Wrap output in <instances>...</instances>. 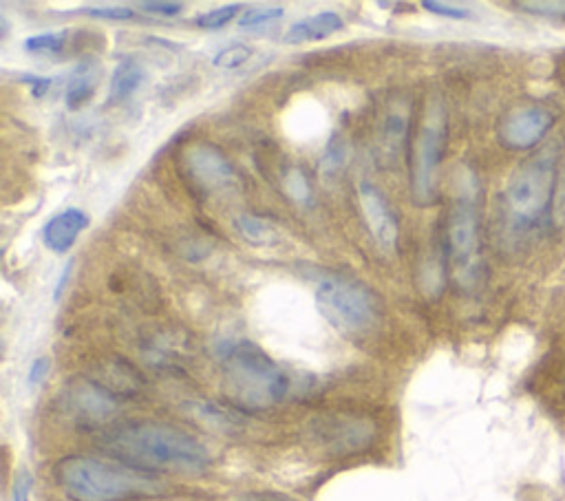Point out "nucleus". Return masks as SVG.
<instances>
[{
	"instance_id": "nucleus-1",
	"label": "nucleus",
	"mask_w": 565,
	"mask_h": 501,
	"mask_svg": "<svg viewBox=\"0 0 565 501\" xmlns=\"http://www.w3.org/2000/svg\"><path fill=\"white\" fill-rule=\"evenodd\" d=\"M95 446L109 460L146 473H206L212 457L206 444L177 424L162 420H124L106 426Z\"/></svg>"
},
{
	"instance_id": "nucleus-2",
	"label": "nucleus",
	"mask_w": 565,
	"mask_h": 501,
	"mask_svg": "<svg viewBox=\"0 0 565 501\" xmlns=\"http://www.w3.org/2000/svg\"><path fill=\"white\" fill-rule=\"evenodd\" d=\"M53 479L69 501H144L166 497L173 488L155 473L93 455L62 457Z\"/></svg>"
},
{
	"instance_id": "nucleus-3",
	"label": "nucleus",
	"mask_w": 565,
	"mask_h": 501,
	"mask_svg": "<svg viewBox=\"0 0 565 501\" xmlns=\"http://www.w3.org/2000/svg\"><path fill=\"white\" fill-rule=\"evenodd\" d=\"M223 389L239 411H270L292 393V376L248 338L226 340L217 347Z\"/></svg>"
},
{
	"instance_id": "nucleus-4",
	"label": "nucleus",
	"mask_w": 565,
	"mask_h": 501,
	"mask_svg": "<svg viewBox=\"0 0 565 501\" xmlns=\"http://www.w3.org/2000/svg\"><path fill=\"white\" fill-rule=\"evenodd\" d=\"M479 184L471 168H457L453 204L444 230L446 263L462 287H473L482 274V243H479Z\"/></svg>"
},
{
	"instance_id": "nucleus-5",
	"label": "nucleus",
	"mask_w": 565,
	"mask_h": 501,
	"mask_svg": "<svg viewBox=\"0 0 565 501\" xmlns=\"http://www.w3.org/2000/svg\"><path fill=\"white\" fill-rule=\"evenodd\" d=\"M314 298L325 321L347 336H365L382 318L378 294L356 276L343 272L316 274Z\"/></svg>"
},
{
	"instance_id": "nucleus-6",
	"label": "nucleus",
	"mask_w": 565,
	"mask_h": 501,
	"mask_svg": "<svg viewBox=\"0 0 565 501\" xmlns=\"http://www.w3.org/2000/svg\"><path fill=\"white\" fill-rule=\"evenodd\" d=\"M446 140H449V115L440 95L426 102L422 113V122L418 126V135L411 144V197L413 204L420 208L435 206L440 199V166L446 151Z\"/></svg>"
},
{
	"instance_id": "nucleus-7",
	"label": "nucleus",
	"mask_w": 565,
	"mask_h": 501,
	"mask_svg": "<svg viewBox=\"0 0 565 501\" xmlns=\"http://www.w3.org/2000/svg\"><path fill=\"white\" fill-rule=\"evenodd\" d=\"M557 162V148L548 146L515 170L506 188V208L517 223H535L548 212L557 184Z\"/></svg>"
},
{
	"instance_id": "nucleus-8",
	"label": "nucleus",
	"mask_w": 565,
	"mask_h": 501,
	"mask_svg": "<svg viewBox=\"0 0 565 501\" xmlns=\"http://www.w3.org/2000/svg\"><path fill=\"white\" fill-rule=\"evenodd\" d=\"M318 449L329 457H354L373 449L380 437L378 422L367 413L332 411L316 415L309 424Z\"/></svg>"
},
{
	"instance_id": "nucleus-9",
	"label": "nucleus",
	"mask_w": 565,
	"mask_h": 501,
	"mask_svg": "<svg viewBox=\"0 0 565 501\" xmlns=\"http://www.w3.org/2000/svg\"><path fill=\"white\" fill-rule=\"evenodd\" d=\"M58 407L78 429L104 431L120 413L122 400L87 376L67 382L65 389L60 391Z\"/></svg>"
},
{
	"instance_id": "nucleus-10",
	"label": "nucleus",
	"mask_w": 565,
	"mask_h": 501,
	"mask_svg": "<svg viewBox=\"0 0 565 501\" xmlns=\"http://www.w3.org/2000/svg\"><path fill=\"white\" fill-rule=\"evenodd\" d=\"M181 173L201 195L230 193L239 186V173L228 155L210 142H195L181 151Z\"/></svg>"
},
{
	"instance_id": "nucleus-11",
	"label": "nucleus",
	"mask_w": 565,
	"mask_h": 501,
	"mask_svg": "<svg viewBox=\"0 0 565 501\" xmlns=\"http://www.w3.org/2000/svg\"><path fill=\"white\" fill-rule=\"evenodd\" d=\"M554 113L546 106L528 104L517 106L504 115L497 126V140L508 151H528L537 146L554 126Z\"/></svg>"
},
{
	"instance_id": "nucleus-12",
	"label": "nucleus",
	"mask_w": 565,
	"mask_h": 501,
	"mask_svg": "<svg viewBox=\"0 0 565 501\" xmlns=\"http://www.w3.org/2000/svg\"><path fill=\"white\" fill-rule=\"evenodd\" d=\"M358 204L371 237L385 252H396L400 243V219L387 195L371 181H360Z\"/></svg>"
},
{
	"instance_id": "nucleus-13",
	"label": "nucleus",
	"mask_w": 565,
	"mask_h": 501,
	"mask_svg": "<svg viewBox=\"0 0 565 501\" xmlns=\"http://www.w3.org/2000/svg\"><path fill=\"white\" fill-rule=\"evenodd\" d=\"M89 378H93L104 389H109L113 396L120 398L122 402L142 396L146 387L142 371L124 358H106L93 369V376Z\"/></svg>"
},
{
	"instance_id": "nucleus-14",
	"label": "nucleus",
	"mask_w": 565,
	"mask_h": 501,
	"mask_svg": "<svg viewBox=\"0 0 565 501\" xmlns=\"http://www.w3.org/2000/svg\"><path fill=\"white\" fill-rule=\"evenodd\" d=\"M409 129H411V109L409 104L400 100H393L385 113V120L380 126V157L385 159L389 166L398 164L404 155V148L409 142Z\"/></svg>"
},
{
	"instance_id": "nucleus-15",
	"label": "nucleus",
	"mask_w": 565,
	"mask_h": 501,
	"mask_svg": "<svg viewBox=\"0 0 565 501\" xmlns=\"http://www.w3.org/2000/svg\"><path fill=\"white\" fill-rule=\"evenodd\" d=\"M89 223L91 219L87 212L80 208H67L47 221L45 230H42V241L51 252L65 254L76 245L80 234L89 228Z\"/></svg>"
},
{
	"instance_id": "nucleus-16",
	"label": "nucleus",
	"mask_w": 565,
	"mask_h": 501,
	"mask_svg": "<svg viewBox=\"0 0 565 501\" xmlns=\"http://www.w3.org/2000/svg\"><path fill=\"white\" fill-rule=\"evenodd\" d=\"M340 29H345V20L336 12H321L316 16H309L305 20H298L290 29L285 31L283 42L285 45H301V42H318L329 36L338 34Z\"/></svg>"
},
{
	"instance_id": "nucleus-17",
	"label": "nucleus",
	"mask_w": 565,
	"mask_h": 501,
	"mask_svg": "<svg viewBox=\"0 0 565 501\" xmlns=\"http://www.w3.org/2000/svg\"><path fill=\"white\" fill-rule=\"evenodd\" d=\"M98 80H100V69L95 62H84V65L73 69L67 87V109L80 111L82 106L93 98L95 89H98Z\"/></svg>"
},
{
	"instance_id": "nucleus-18",
	"label": "nucleus",
	"mask_w": 565,
	"mask_h": 501,
	"mask_svg": "<svg viewBox=\"0 0 565 501\" xmlns=\"http://www.w3.org/2000/svg\"><path fill=\"white\" fill-rule=\"evenodd\" d=\"M142 80H144V69L140 62L133 58L122 60L111 76V84H109L111 104H122L133 98L135 91L142 87Z\"/></svg>"
},
{
	"instance_id": "nucleus-19",
	"label": "nucleus",
	"mask_w": 565,
	"mask_h": 501,
	"mask_svg": "<svg viewBox=\"0 0 565 501\" xmlns=\"http://www.w3.org/2000/svg\"><path fill=\"white\" fill-rule=\"evenodd\" d=\"M234 228H237L239 237L243 241H248L250 245H257V248H263V245H272L279 239L276 234V228L268 219H263L259 215H252V212H243L237 219H234Z\"/></svg>"
},
{
	"instance_id": "nucleus-20",
	"label": "nucleus",
	"mask_w": 565,
	"mask_h": 501,
	"mask_svg": "<svg viewBox=\"0 0 565 501\" xmlns=\"http://www.w3.org/2000/svg\"><path fill=\"white\" fill-rule=\"evenodd\" d=\"M283 190L296 206H303V208L314 206V201H316L314 186H312V181H309V177L305 175L303 168L290 166L283 170Z\"/></svg>"
},
{
	"instance_id": "nucleus-21",
	"label": "nucleus",
	"mask_w": 565,
	"mask_h": 501,
	"mask_svg": "<svg viewBox=\"0 0 565 501\" xmlns=\"http://www.w3.org/2000/svg\"><path fill=\"white\" fill-rule=\"evenodd\" d=\"M69 31H47V34H38L25 40V51L38 53V56H53V53H60L67 47Z\"/></svg>"
},
{
	"instance_id": "nucleus-22",
	"label": "nucleus",
	"mask_w": 565,
	"mask_h": 501,
	"mask_svg": "<svg viewBox=\"0 0 565 501\" xmlns=\"http://www.w3.org/2000/svg\"><path fill=\"white\" fill-rule=\"evenodd\" d=\"M252 53L254 51L250 45H243V42H232V45L217 51V56L212 58V65H215L217 69H226V71L241 69L243 65H248Z\"/></svg>"
},
{
	"instance_id": "nucleus-23",
	"label": "nucleus",
	"mask_w": 565,
	"mask_h": 501,
	"mask_svg": "<svg viewBox=\"0 0 565 501\" xmlns=\"http://www.w3.org/2000/svg\"><path fill=\"white\" fill-rule=\"evenodd\" d=\"M241 12V5H226V7H219V9H210V12L206 14H201L195 18V25L199 29H221V27H226L230 25L234 18H237V14Z\"/></svg>"
},
{
	"instance_id": "nucleus-24",
	"label": "nucleus",
	"mask_w": 565,
	"mask_h": 501,
	"mask_svg": "<svg viewBox=\"0 0 565 501\" xmlns=\"http://www.w3.org/2000/svg\"><path fill=\"white\" fill-rule=\"evenodd\" d=\"M285 16V9L283 7H265V9H248V12H243L241 20H239V27L241 29H252V27H263V25H270L276 23V20H281Z\"/></svg>"
},
{
	"instance_id": "nucleus-25",
	"label": "nucleus",
	"mask_w": 565,
	"mask_h": 501,
	"mask_svg": "<svg viewBox=\"0 0 565 501\" xmlns=\"http://www.w3.org/2000/svg\"><path fill=\"white\" fill-rule=\"evenodd\" d=\"M519 9L539 16H565V0H539V3H517Z\"/></svg>"
},
{
	"instance_id": "nucleus-26",
	"label": "nucleus",
	"mask_w": 565,
	"mask_h": 501,
	"mask_svg": "<svg viewBox=\"0 0 565 501\" xmlns=\"http://www.w3.org/2000/svg\"><path fill=\"white\" fill-rule=\"evenodd\" d=\"M84 14L98 20H117V23L135 18V12L129 7H89L84 9Z\"/></svg>"
},
{
	"instance_id": "nucleus-27",
	"label": "nucleus",
	"mask_w": 565,
	"mask_h": 501,
	"mask_svg": "<svg viewBox=\"0 0 565 501\" xmlns=\"http://www.w3.org/2000/svg\"><path fill=\"white\" fill-rule=\"evenodd\" d=\"M422 7L426 9V12H431L435 16L451 18V20H468V18H473V14L468 12V9L451 7V5H446V3H435V0H424Z\"/></svg>"
},
{
	"instance_id": "nucleus-28",
	"label": "nucleus",
	"mask_w": 565,
	"mask_h": 501,
	"mask_svg": "<svg viewBox=\"0 0 565 501\" xmlns=\"http://www.w3.org/2000/svg\"><path fill=\"white\" fill-rule=\"evenodd\" d=\"M49 371H51V360H49L47 356H40V358H36L34 362H31L29 373H27V382H29V387H38L40 382L49 376Z\"/></svg>"
},
{
	"instance_id": "nucleus-29",
	"label": "nucleus",
	"mask_w": 565,
	"mask_h": 501,
	"mask_svg": "<svg viewBox=\"0 0 565 501\" xmlns=\"http://www.w3.org/2000/svg\"><path fill=\"white\" fill-rule=\"evenodd\" d=\"M31 490H34V477H31L27 471H20L14 482L12 501H29Z\"/></svg>"
},
{
	"instance_id": "nucleus-30",
	"label": "nucleus",
	"mask_w": 565,
	"mask_h": 501,
	"mask_svg": "<svg viewBox=\"0 0 565 501\" xmlns=\"http://www.w3.org/2000/svg\"><path fill=\"white\" fill-rule=\"evenodd\" d=\"M142 12L153 14V16H179L184 3H142Z\"/></svg>"
},
{
	"instance_id": "nucleus-31",
	"label": "nucleus",
	"mask_w": 565,
	"mask_h": 501,
	"mask_svg": "<svg viewBox=\"0 0 565 501\" xmlns=\"http://www.w3.org/2000/svg\"><path fill=\"white\" fill-rule=\"evenodd\" d=\"M25 84L29 87L31 95H34L36 100H40L42 95H47V91L51 89V80L49 78H40V76H29V78H23Z\"/></svg>"
},
{
	"instance_id": "nucleus-32",
	"label": "nucleus",
	"mask_w": 565,
	"mask_h": 501,
	"mask_svg": "<svg viewBox=\"0 0 565 501\" xmlns=\"http://www.w3.org/2000/svg\"><path fill=\"white\" fill-rule=\"evenodd\" d=\"M71 272H73V261H69L65 268H62L60 272V279H58V285H56V290H53V298H60V294L65 292V285L69 283L71 279Z\"/></svg>"
},
{
	"instance_id": "nucleus-33",
	"label": "nucleus",
	"mask_w": 565,
	"mask_h": 501,
	"mask_svg": "<svg viewBox=\"0 0 565 501\" xmlns=\"http://www.w3.org/2000/svg\"><path fill=\"white\" fill-rule=\"evenodd\" d=\"M259 501H290L287 497H274V495H268V497H261Z\"/></svg>"
}]
</instances>
